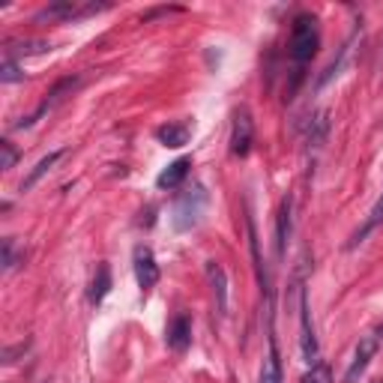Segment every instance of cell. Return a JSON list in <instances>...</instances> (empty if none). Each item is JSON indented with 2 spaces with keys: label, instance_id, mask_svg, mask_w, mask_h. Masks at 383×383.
Masks as SVG:
<instances>
[{
  "label": "cell",
  "instance_id": "obj_1",
  "mask_svg": "<svg viewBox=\"0 0 383 383\" xmlns=\"http://www.w3.org/2000/svg\"><path fill=\"white\" fill-rule=\"evenodd\" d=\"M320 45V33H318V18L311 12H300L293 18V31H291V45L288 54L296 66H306L311 58L318 54Z\"/></svg>",
  "mask_w": 383,
  "mask_h": 383
},
{
  "label": "cell",
  "instance_id": "obj_2",
  "mask_svg": "<svg viewBox=\"0 0 383 383\" xmlns=\"http://www.w3.org/2000/svg\"><path fill=\"white\" fill-rule=\"evenodd\" d=\"M207 204H210V195H207V189L201 186V183H195L192 189L180 192V198L174 201V210H171V225H174V231H177V234L192 231L195 225L201 222Z\"/></svg>",
  "mask_w": 383,
  "mask_h": 383
},
{
  "label": "cell",
  "instance_id": "obj_3",
  "mask_svg": "<svg viewBox=\"0 0 383 383\" xmlns=\"http://www.w3.org/2000/svg\"><path fill=\"white\" fill-rule=\"evenodd\" d=\"M380 347H383V326H377V330L365 333V335L360 338L357 350H353V360H350L347 372H345V383H357V380L365 374L368 362L377 357V350H380Z\"/></svg>",
  "mask_w": 383,
  "mask_h": 383
},
{
  "label": "cell",
  "instance_id": "obj_4",
  "mask_svg": "<svg viewBox=\"0 0 383 383\" xmlns=\"http://www.w3.org/2000/svg\"><path fill=\"white\" fill-rule=\"evenodd\" d=\"M254 144V120H252V111L249 108H237L234 114V129H231V153L234 156H249Z\"/></svg>",
  "mask_w": 383,
  "mask_h": 383
},
{
  "label": "cell",
  "instance_id": "obj_5",
  "mask_svg": "<svg viewBox=\"0 0 383 383\" xmlns=\"http://www.w3.org/2000/svg\"><path fill=\"white\" fill-rule=\"evenodd\" d=\"M78 84H81V78L78 75H72V78H63V81H58V84H54V87L45 93V99H42V105L33 111V114L31 117H27V120H21V123H16V129H27V126H33L42 114H45V111H51L54 105H60L63 102V99L66 96H72V90L78 87Z\"/></svg>",
  "mask_w": 383,
  "mask_h": 383
},
{
  "label": "cell",
  "instance_id": "obj_6",
  "mask_svg": "<svg viewBox=\"0 0 383 383\" xmlns=\"http://www.w3.org/2000/svg\"><path fill=\"white\" fill-rule=\"evenodd\" d=\"M132 261H135V281H138V288L141 291L156 288V281H159V264H156L153 252L147 246H138Z\"/></svg>",
  "mask_w": 383,
  "mask_h": 383
},
{
  "label": "cell",
  "instance_id": "obj_7",
  "mask_svg": "<svg viewBox=\"0 0 383 383\" xmlns=\"http://www.w3.org/2000/svg\"><path fill=\"white\" fill-rule=\"evenodd\" d=\"M300 350H303V360L308 365L318 362V338L315 330H311V318H308V296L303 291L300 296Z\"/></svg>",
  "mask_w": 383,
  "mask_h": 383
},
{
  "label": "cell",
  "instance_id": "obj_8",
  "mask_svg": "<svg viewBox=\"0 0 383 383\" xmlns=\"http://www.w3.org/2000/svg\"><path fill=\"white\" fill-rule=\"evenodd\" d=\"M165 345L171 347L174 353L189 350V345H192V318H189V315H177L171 323H168Z\"/></svg>",
  "mask_w": 383,
  "mask_h": 383
},
{
  "label": "cell",
  "instance_id": "obj_9",
  "mask_svg": "<svg viewBox=\"0 0 383 383\" xmlns=\"http://www.w3.org/2000/svg\"><path fill=\"white\" fill-rule=\"evenodd\" d=\"M207 279H210L212 296H216V311H219V318H225V315H228V276H225L222 264L207 261Z\"/></svg>",
  "mask_w": 383,
  "mask_h": 383
},
{
  "label": "cell",
  "instance_id": "obj_10",
  "mask_svg": "<svg viewBox=\"0 0 383 383\" xmlns=\"http://www.w3.org/2000/svg\"><path fill=\"white\" fill-rule=\"evenodd\" d=\"M156 138H159V144L162 147H186L189 144V138H192V126L189 123H165L156 129Z\"/></svg>",
  "mask_w": 383,
  "mask_h": 383
},
{
  "label": "cell",
  "instance_id": "obj_11",
  "mask_svg": "<svg viewBox=\"0 0 383 383\" xmlns=\"http://www.w3.org/2000/svg\"><path fill=\"white\" fill-rule=\"evenodd\" d=\"M291 212H293V201L288 195V198H281L279 219H276V252H279V258H285V246H288V237H291Z\"/></svg>",
  "mask_w": 383,
  "mask_h": 383
},
{
  "label": "cell",
  "instance_id": "obj_12",
  "mask_svg": "<svg viewBox=\"0 0 383 383\" xmlns=\"http://www.w3.org/2000/svg\"><path fill=\"white\" fill-rule=\"evenodd\" d=\"M281 357H279V345H276V335H269V350H266V360L261 365V380L258 383H281Z\"/></svg>",
  "mask_w": 383,
  "mask_h": 383
},
{
  "label": "cell",
  "instance_id": "obj_13",
  "mask_svg": "<svg viewBox=\"0 0 383 383\" xmlns=\"http://www.w3.org/2000/svg\"><path fill=\"white\" fill-rule=\"evenodd\" d=\"M189 168H192V159H177V162H171L159 177H156V186H159V189H177L180 183L186 180Z\"/></svg>",
  "mask_w": 383,
  "mask_h": 383
},
{
  "label": "cell",
  "instance_id": "obj_14",
  "mask_svg": "<svg viewBox=\"0 0 383 383\" xmlns=\"http://www.w3.org/2000/svg\"><path fill=\"white\" fill-rule=\"evenodd\" d=\"M60 156H63V150H54V153H48V156H42V159L33 165V171H31V174H27V177L21 180V192H31V189L36 186V183H39L42 177H45V174L51 171L54 165L60 162Z\"/></svg>",
  "mask_w": 383,
  "mask_h": 383
},
{
  "label": "cell",
  "instance_id": "obj_15",
  "mask_svg": "<svg viewBox=\"0 0 383 383\" xmlns=\"http://www.w3.org/2000/svg\"><path fill=\"white\" fill-rule=\"evenodd\" d=\"M380 225H383V192H380V198H377V201H374L372 212H368V219L362 222V228H360L357 234H353V237H350V243H347V249H357V246L362 243V239H365L368 234H372V231H374V228H380Z\"/></svg>",
  "mask_w": 383,
  "mask_h": 383
},
{
  "label": "cell",
  "instance_id": "obj_16",
  "mask_svg": "<svg viewBox=\"0 0 383 383\" xmlns=\"http://www.w3.org/2000/svg\"><path fill=\"white\" fill-rule=\"evenodd\" d=\"M51 45L48 42H42V39H27V42H9V45L4 48L6 54V60H16V58H31V54H42V51H48Z\"/></svg>",
  "mask_w": 383,
  "mask_h": 383
},
{
  "label": "cell",
  "instance_id": "obj_17",
  "mask_svg": "<svg viewBox=\"0 0 383 383\" xmlns=\"http://www.w3.org/2000/svg\"><path fill=\"white\" fill-rule=\"evenodd\" d=\"M108 293H111V266L108 264H99L96 279H93V285H90V303L99 306Z\"/></svg>",
  "mask_w": 383,
  "mask_h": 383
},
{
  "label": "cell",
  "instance_id": "obj_18",
  "mask_svg": "<svg viewBox=\"0 0 383 383\" xmlns=\"http://www.w3.org/2000/svg\"><path fill=\"white\" fill-rule=\"evenodd\" d=\"M353 42V39H350ZM350 42H345V45H342V51H338V58L330 63V66H326L323 69V75L318 78V87H326V84H330L338 72H342V66H345V60H347V54H350Z\"/></svg>",
  "mask_w": 383,
  "mask_h": 383
},
{
  "label": "cell",
  "instance_id": "obj_19",
  "mask_svg": "<svg viewBox=\"0 0 383 383\" xmlns=\"http://www.w3.org/2000/svg\"><path fill=\"white\" fill-rule=\"evenodd\" d=\"M326 129H330V120H326V111H320V114L311 120V126H308V144L320 147L323 138H326Z\"/></svg>",
  "mask_w": 383,
  "mask_h": 383
},
{
  "label": "cell",
  "instance_id": "obj_20",
  "mask_svg": "<svg viewBox=\"0 0 383 383\" xmlns=\"http://www.w3.org/2000/svg\"><path fill=\"white\" fill-rule=\"evenodd\" d=\"M303 383H333L330 365H326V362H315V365H311V372L303 374Z\"/></svg>",
  "mask_w": 383,
  "mask_h": 383
},
{
  "label": "cell",
  "instance_id": "obj_21",
  "mask_svg": "<svg viewBox=\"0 0 383 383\" xmlns=\"http://www.w3.org/2000/svg\"><path fill=\"white\" fill-rule=\"evenodd\" d=\"M18 162V150L12 147V141H0V168L4 171H12Z\"/></svg>",
  "mask_w": 383,
  "mask_h": 383
},
{
  "label": "cell",
  "instance_id": "obj_22",
  "mask_svg": "<svg viewBox=\"0 0 383 383\" xmlns=\"http://www.w3.org/2000/svg\"><path fill=\"white\" fill-rule=\"evenodd\" d=\"M21 78H24V72H21L18 60H6L4 58V66H0V81H4V84H16Z\"/></svg>",
  "mask_w": 383,
  "mask_h": 383
},
{
  "label": "cell",
  "instance_id": "obj_23",
  "mask_svg": "<svg viewBox=\"0 0 383 383\" xmlns=\"http://www.w3.org/2000/svg\"><path fill=\"white\" fill-rule=\"evenodd\" d=\"M12 266H16V239L6 237L4 239V273H9Z\"/></svg>",
  "mask_w": 383,
  "mask_h": 383
},
{
  "label": "cell",
  "instance_id": "obj_24",
  "mask_svg": "<svg viewBox=\"0 0 383 383\" xmlns=\"http://www.w3.org/2000/svg\"><path fill=\"white\" fill-rule=\"evenodd\" d=\"M168 12H180V6H159V9H153V12H144L141 21H153L156 16H168Z\"/></svg>",
  "mask_w": 383,
  "mask_h": 383
}]
</instances>
